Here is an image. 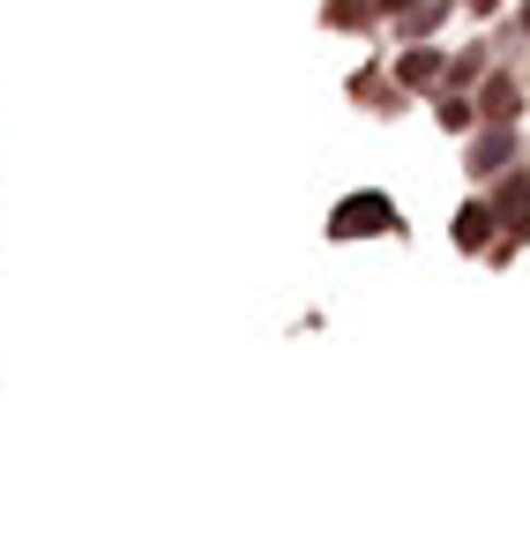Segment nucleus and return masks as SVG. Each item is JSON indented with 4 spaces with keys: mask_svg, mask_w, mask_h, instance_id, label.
I'll return each mask as SVG.
<instances>
[{
    "mask_svg": "<svg viewBox=\"0 0 530 560\" xmlns=\"http://www.w3.org/2000/svg\"><path fill=\"white\" fill-rule=\"evenodd\" d=\"M374 232H403V217L389 195H374V187H358L352 202H337L329 210V240H374Z\"/></svg>",
    "mask_w": 530,
    "mask_h": 560,
    "instance_id": "obj_1",
    "label": "nucleus"
},
{
    "mask_svg": "<svg viewBox=\"0 0 530 560\" xmlns=\"http://www.w3.org/2000/svg\"><path fill=\"white\" fill-rule=\"evenodd\" d=\"M448 232H456V247H463V255H486L493 240H508V232H500V210H493V202H463Z\"/></svg>",
    "mask_w": 530,
    "mask_h": 560,
    "instance_id": "obj_2",
    "label": "nucleus"
},
{
    "mask_svg": "<svg viewBox=\"0 0 530 560\" xmlns=\"http://www.w3.org/2000/svg\"><path fill=\"white\" fill-rule=\"evenodd\" d=\"M493 210H500V232L508 240H530V173H508L493 187Z\"/></svg>",
    "mask_w": 530,
    "mask_h": 560,
    "instance_id": "obj_3",
    "label": "nucleus"
},
{
    "mask_svg": "<svg viewBox=\"0 0 530 560\" xmlns=\"http://www.w3.org/2000/svg\"><path fill=\"white\" fill-rule=\"evenodd\" d=\"M441 83H448V60L434 45H411L397 60V90H441Z\"/></svg>",
    "mask_w": 530,
    "mask_h": 560,
    "instance_id": "obj_4",
    "label": "nucleus"
},
{
    "mask_svg": "<svg viewBox=\"0 0 530 560\" xmlns=\"http://www.w3.org/2000/svg\"><path fill=\"white\" fill-rule=\"evenodd\" d=\"M508 158H516V128H508V120H486V135L471 142V173L493 179L500 165H508Z\"/></svg>",
    "mask_w": 530,
    "mask_h": 560,
    "instance_id": "obj_5",
    "label": "nucleus"
},
{
    "mask_svg": "<svg viewBox=\"0 0 530 560\" xmlns=\"http://www.w3.org/2000/svg\"><path fill=\"white\" fill-rule=\"evenodd\" d=\"M479 113H486V120H516V113H523L516 75H479Z\"/></svg>",
    "mask_w": 530,
    "mask_h": 560,
    "instance_id": "obj_6",
    "label": "nucleus"
},
{
    "mask_svg": "<svg viewBox=\"0 0 530 560\" xmlns=\"http://www.w3.org/2000/svg\"><path fill=\"white\" fill-rule=\"evenodd\" d=\"M448 23V0H419L411 15H397V38H411V45H426L434 31Z\"/></svg>",
    "mask_w": 530,
    "mask_h": 560,
    "instance_id": "obj_7",
    "label": "nucleus"
},
{
    "mask_svg": "<svg viewBox=\"0 0 530 560\" xmlns=\"http://www.w3.org/2000/svg\"><path fill=\"white\" fill-rule=\"evenodd\" d=\"M434 113H441V128H448V135L479 128V105H471V97H463V90H441V97H434Z\"/></svg>",
    "mask_w": 530,
    "mask_h": 560,
    "instance_id": "obj_8",
    "label": "nucleus"
},
{
    "mask_svg": "<svg viewBox=\"0 0 530 560\" xmlns=\"http://www.w3.org/2000/svg\"><path fill=\"white\" fill-rule=\"evenodd\" d=\"M321 23H329V31H358V23H374V0H329Z\"/></svg>",
    "mask_w": 530,
    "mask_h": 560,
    "instance_id": "obj_9",
    "label": "nucleus"
},
{
    "mask_svg": "<svg viewBox=\"0 0 530 560\" xmlns=\"http://www.w3.org/2000/svg\"><path fill=\"white\" fill-rule=\"evenodd\" d=\"M411 8H419V0H374V15H389V23H397V15H411Z\"/></svg>",
    "mask_w": 530,
    "mask_h": 560,
    "instance_id": "obj_10",
    "label": "nucleus"
},
{
    "mask_svg": "<svg viewBox=\"0 0 530 560\" xmlns=\"http://www.w3.org/2000/svg\"><path fill=\"white\" fill-rule=\"evenodd\" d=\"M493 8H500V0H471V15H493Z\"/></svg>",
    "mask_w": 530,
    "mask_h": 560,
    "instance_id": "obj_11",
    "label": "nucleus"
},
{
    "mask_svg": "<svg viewBox=\"0 0 530 560\" xmlns=\"http://www.w3.org/2000/svg\"><path fill=\"white\" fill-rule=\"evenodd\" d=\"M523 38H530V8H523Z\"/></svg>",
    "mask_w": 530,
    "mask_h": 560,
    "instance_id": "obj_12",
    "label": "nucleus"
}]
</instances>
